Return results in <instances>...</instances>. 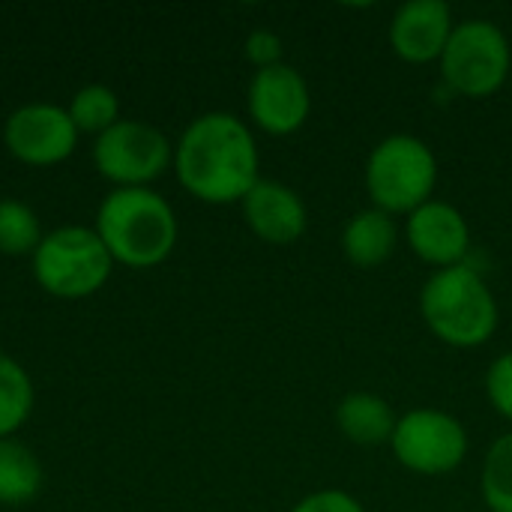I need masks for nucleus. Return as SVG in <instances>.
Returning <instances> with one entry per match:
<instances>
[{"label":"nucleus","mask_w":512,"mask_h":512,"mask_svg":"<svg viewBox=\"0 0 512 512\" xmlns=\"http://www.w3.org/2000/svg\"><path fill=\"white\" fill-rule=\"evenodd\" d=\"M177 180L204 204H237L258 177V144L252 129L228 111L195 117L174 150Z\"/></svg>","instance_id":"f257e3e1"},{"label":"nucleus","mask_w":512,"mask_h":512,"mask_svg":"<svg viewBox=\"0 0 512 512\" xmlns=\"http://www.w3.org/2000/svg\"><path fill=\"white\" fill-rule=\"evenodd\" d=\"M96 234L117 264L147 270L174 252L177 216L171 204L147 186L114 189L99 204Z\"/></svg>","instance_id":"f03ea898"},{"label":"nucleus","mask_w":512,"mask_h":512,"mask_svg":"<svg viewBox=\"0 0 512 512\" xmlns=\"http://www.w3.org/2000/svg\"><path fill=\"white\" fill-rule=\"evenodd\" d=\"M420 315L435 339L465 351L483 348L501 321L492 288L471 264L435 270L420 291Z\"/></svg>","instance_id":"7ed1b4c3"},{"label":"nucleus","mask_w":512,"mask_h":512,"mask_svg":"<svg viewBox=\"0 0 512 512\" xmlns=\"http://www.w3.org/2000/svg\"><path fill=\"white\" fill-rule=\"evenodd\" d=\"M363 177L372 207L390 213L393 219L411 216L417 207L432 201L438 186V156L423 138L396 132L372 147Z\"/></svg>","instance_id":"20e7f679"},{"label":"nucleus","mask_w":512,"mask_h":512,"mask_svg":"<svg viewBox=\"0 0 512 512\" xmlns=\"http://www.w3.org/2000/svg\"><path fill=\"white\" fill-rule=\"evenodd\" d=\"M444 84L465 99H489L512 78V48L507 33L489 18L456 21L441 54Z\"/></svg>","instance_id":"39448f33"},{"label":"nucleus","mask_w":512,"mask_h":512,"mask_svg":"<svg viewBox=\"0 0 512 512\" xmlns=\"http://www.w3.org/2000/svg\"><path fill=\"white\" fill-rule=\"evenodd\" d=\"M114 258L105 249L96 228L63 225L42 237L33 252V276L51 294L63 300H81L99 291L111 276Z\"/></svg>","instance_id":"423d86ee"},{"label":"nucleus","mask_w":512,"mask_h":512,"mask_svg":"<svg viewBox=\"0 0 512 512\" xmlns=\"http://www.w3.org/2000/svg\"><path fill=\"white\" fill-rule=\"evenodd\" d=\"M396 462L420 477L453 474L468 456V429L441 408H411L399 417L390 438Z\"/></svg>","instance_id":"0eeeda50"},{"label":"nucleus","mask_w":512,"mask_h":512,"mask_svg":"<svg viewBox=\"0 0 512 512\" xmlns=\"http://www.w3.org/2000/svg\"><path fill=\"white\" fill-rule=\"evenodd\" d=\"M171 159L174 150L165 132L144 120H117L93 144V162L99 174L117 183V189L147 186L150 180L162 177Z\"/></svg>","instance_id":"6e6552de"},{"label":"nucleus","mask_w":512,"mask_h":512,"mask_svg":"<svg viewBox=\"0 0 512 512\" xmlns=\"http://www.w3.org/2000/svg\"><path fill=\"white\" fill-rule=\"evenodd\" d=\"M3 141L9 153L27 165H57L75 150L78 129L66 108L51 102H30L6 117Z\"/></svg>","instance_id":"1a4fd4ad"},{"label":"nucleus","mask_w":512,"mask_h":512,"mask_svg":"<svg viewBox=\"0 0 512 512\" xmlns=\"http://www.w3.org/2000/svg\"><path fill=\"white\" fill-rule=\"evenodd\" d=\"M246 105L258 129L282 138L303 129L312 111V93L306 78L291 63H276L252 75Z\"/></svg>","instance_id":"9d476101"},{"label":"nucleus","mask_w":512,"mask_h":512,"mask_svg":"<svg viewBox=\"0 0 512 512\" xmlns=\"http://www.w3.org/2000/svg\"><path fill=\"white\" fill-rule=\"evenodd\" d=\"M405 243L429 267H459L471 249V225L465 213L450 201H426L405 216Z\"/></svg>","instance_id":"9b49d317"},{"label":"nucleus","mask_w":512,"mask_h":512,"mask_svg":"<svg viewBox=\"0 0 512 512\" xmlns=\"http://www.w3.org/2000/svg\"><path fill=\"white\" fill-rule=\"evenodd\" d=\"M453 27V9L444 0H408L396 9L387 36L399 60L426 66L441 60Z\"/></svg>","instance_id":"f8f14e48"},{"label":"nucleus","mask_w":512,"mask_h":512,"mask_svg":"<svg viewBox=\"0 0 512 512\" xmlns=\"http://www.w3.org/2000/svg\"><path fill=\"white\" fill-rule=\"evenodd\" d=\"M249 231L267 246H291L309 228V210L297 189L282 180H258L240 201Z\"/></svg>","instance_id":"ddd939ff"},{"label":"nucleus","mask_w":512,"mask_h":512,"mask_svg":"<svg viewBox=\"0 0 512 512\" xmlns=\"http://www.w3.org/2000/svg\"><path fill=\"white\" fill-rule=\"evenodd\" d=\"M399 414L393 405L369 390H354L336 405V429L345 441L357 447H381L390 444L396 432Z\"/></svg>","instance_id":"4468645a"},{"label":"nucleus","mask_w":512,"mask_h":512,"mask_svg":"<svg viewBox=\"0 0 512 512\" xmlns=\"http://www.w3.org/2000/svg\"><path fill=\"white\" fill-rule=\"evenodd\" d=\"M399 246V225L390 213L366 207L354 213L342 231V252L360 270H375L393 258Z\"/></svg>","instance_id":"2eb2a0df"},{"label":"nucleus","mask_w":512,"mask_h":512,"mask_svg":"<svg viewBox=\"0 0 512 512\" xmlns=\"http://www.w3.org/2000/svg\"><path fill=\"white\" fill-rule=\"evenodd\" d=\"M42 465L30 447L0 438V504L21 507L33 501L42 489Z\"/></svg>","instance_id":"dca6fc26"},{"label":"nucleus","mask_w":512,"mask_h":512,"mask_svg":"<svg viewBox=\"0 0 512 512\" xmlns=\"http://www.w3.org/2000/svg\"><path fill=\"white\" fill-rule=\"evenodd\" d=\"M33 411V384L18 360L0 351V438L24 426Z\"/></svg>","instance_id":"f3484780"},{"label":"nucleus","mask_w":512,"mask_h":512,"mask_svg":"<svg viewBox=\"0 0 512 512\" xmlns=\"http://www.w3.org/2000/svg\"><path fill=\"white\" fill-rule=\"evenodd\" d=\"M480 495L489 512H512V432L492 441L480 468Z\"/></svg>","instance_id":"a211bd4d"},{"label":"nucleus","mask_w":512,"mask_h":512,"mask_svg":"<svg viewBox=\"0 0 512 512\" xmlns=\"http://www.w3.org/2000/svg\"><path fill=\"white\" fill-rule=\"evenodd\" d=\"M69 117L75 123L78 132H90V135H102L108 132L120 117V102H117V93L105 84H87L81 87L72 102H69Z\"/></svg>","instance_id":"6ab92c4d"},{"label":"nucleus","mask_w":512,"mask_h":512,"mask_svg":"<svg viewBox=\"0 0 512 512\" xmlns=\"http://www.w3.org/2000/svg\"><path fill=\"white\" fill-rule=\"evenodd\" d=\"M42 237H45L42 225L27 204L0 198V252H6V255L36 252Z\"/></svg>","instance_id":"aec40b11"},{"label":"nucleus","mask_w":512,"mask_h":512,"mask_svg":"<svg viewBox=\"0 0 512 512\" xmlns=\"http://www.w3.org/2000/svg\"><path fill=\"white\" fill-rule=\"evenodd\" d=\"M486 396H489V405L507 423H512V351H504L501 357L492 360L486 372Z\"/></svg>","instance_id":"412c9836"},{"label":"nucleus","mask_w":512,"mask_h":512,"mask_svg":"<svg viewBox=\"0 0 512 512\" xmlns=\"http://www.w3.org/2000/svg\"><path fill=\"white\" fill-rule=\"evenodd\" d=\"M282 39L273 33V30H252L249 36H246V45H243V54H246V60L255 66V72L258 69H267V66H276V63H285L282 60Z\"/></svg>","instance_id":"4be33fe9"},{"label":"nucleus","mask_w":512,"mask_h":512,"mask_svg":"<svg viewBox=\"0 0 512 512\" xmlns=\"http://www.w3.org/2000/svg\"><path fill=\"white\" fill-rule=\"evenodd\" d=\"M291 512H366L363 504L342 489H321L294 504Z\"/></svg>","instance_id":"5701e85b"},{"label":"nucleus","mask_w":512,"mask_h":512,"mask_svg":"<svg viewBox=\"0 0 512 512\" xmlns=\"http://www.w3.org/2000/svg\"><path fill=\"white\" fill-rule=\"evenodd\" d=\"M510 90H512V78H510Z\"/></svg>","instance_id":"b1692460"}]
</instances>
